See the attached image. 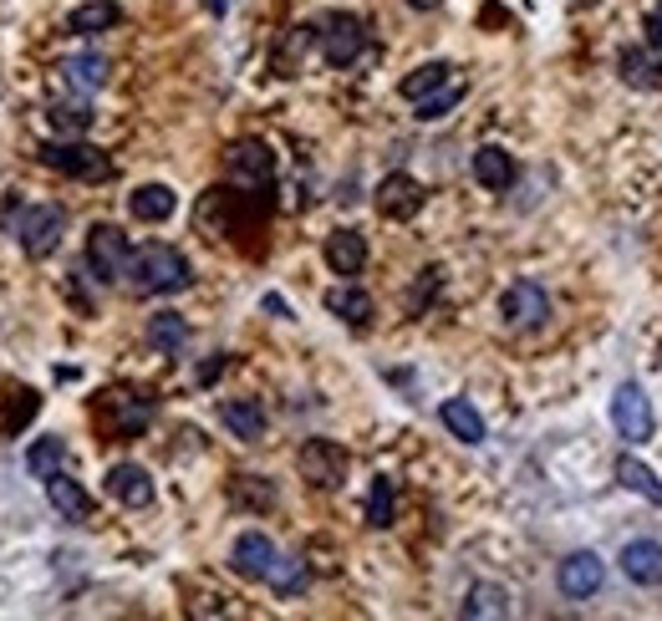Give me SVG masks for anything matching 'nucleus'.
Instances as JSON below:
<instances>
[{
	"mask_svg": "<svg viewBox=\"0 0 662 621\" xmlns=\"http://www.w3.org/2000/svg\"><path fill=\"white\" fill-rule=\"evenodd\" d=\"M438 418H444V428L454 433L458 443H484V418L470 397H448V403L438 407Z\"/></svg>",
	"mask_w": 662,
	"mask_h": 621,
	"instance_id": "obj_23",
	"label": "nucleus"
},
{
	"mask_svg": "<svg viewBox=\"0 0 662 621\" xmlns=\"http://www.w3.org/2000/svg\"><path fill=\"white\" fill-rule=\"evenodd\" d=\"M500 316H505L510 326H520V332H535V326H545V316H551V296H545L541 280H515V286L500 296Z\"/></svg>",
	"mask_w": 662,
	"mask_h": 621,
	"instance_id": "obj_8",
	"label": "nucleus"
},
{
	"mask_svg": "<svg viewBox=\"0 0 662 621\" xmlns=\"http://www.w3.org/2000/svg\"><path fill=\"white\" fill-rule=\"evenodd\" d=\"M112 407H118V418H112V433H118V438H132V433H144L148 418H154V397L112 393Z\"/></svg>",
	"mask_w": 662,
	"mask_h": 621,
	"instance_id": "obj_27",
	"label": "nucleus"
},
{
	"mask_svg": "<svg viewBox=\"0 0 662 621\" xmlns=\"http://www.w3.org/2000/svg\"><path fill=\"white\" fill-rule=\"evenodd\" d=\"M622 82L626 87H642V92H652V87L662 82V67L652 61V51H642V47H626L622 51Z\"/></svg>",
	"mask_w": 662,
	"mask_h": 621,
	"instance_id": "obj_31",
	"label": "nucleus"
},
{
	"mask_svg": "<svg viewBox=\"0 0 662 621\" xmlns=\"http://www.w3.org/2000/svg\"><path fill=\"white\" fill-rule=\"evenodd\" d=\"M367 51V26L357 21V16H332L326 21V31H322V57H326V67H352V61Z\"/></svg>",
	"mask_w": 662,
	"mask_h": 621,
	"instance_id": "obj_11",
	"label": "nucleus"
},
{
	"mask_svg": "<svg viewBox=\"0 0 662 621\" xmlns=\"http://www.w3.org/2000/svg\"><path fill=\"white\" fill-rule=\"evenodd\" d=\"M403 6H413V11H438L444 0H403Z\"/></svg>",
	"mask_w": 662,
	"mask_h": 621,
	"instance_id": "obj_39",
	"label": "nucleus"
},
{
	"mask_svg": "<svg viewBox=\"0 0 662 621\" xmlns=\"http://www.w3.org/2000/svg\"><path fill=\"white\" fill-rule=\"evenodd\" d=\"M128 235H122L118 225H92L87 229V270H92L97 286H112V280H122L128 275Z\"/></svg>",
	"mask_w": 662,
	"mask_h": 621,
	"instance_id": "obj_2",
	"label": "nucleus"
},
{
	"mask_svg": "<svg viewBox=\"0 0 662 621\" xmlns=\"http://www.w3.org/2000/svg\"><path fill=\"white\" fill-rule=\"evenodd\" d=\"M444 82H454V67H448V61H423L418 72H408V77H403V87H397V92L408 97V102H418V97L438 92Z\"/></svg>",
	"mask_w": 662,
	"mask_h": 621,
	"instance_id": "obj_29",
	"label": "nucleus"
},
{
	"mask_svg": "<svg viewBox=\"0 0 662 621\" xmlns=\"http://www.w3.org/2000/svg\"><path fill=\"white\" fill-rule=\"evenodd\" d=\"M326 310L362 332V326L373 322V296H367V290H357V286H337V290H326Z\"/></svg>",
	"mask_w": 662,
	"mask_h": 621,
	"instance_id": "obj_25",
	"label": "nucleus"
},
{
	"mask_svg": "<svg viewBox=\"0 0 662 621\" xmlns=\"http://www.w3.org/2000/svg\"><path fill=\"white\" fill-rule=\"evenodd\" d=\"M229 164V179L250 184V189H270V179H276V154H270V144H260V138H240V144L225 154Z\"/></svg>",
	"mask_w": 662,
	"mask_h": 621,
	"instance_id": "obj_10",
	"label": "nucleus"
},
{
	"mask_svg": "<svg viewBox=\"0 0 662 621\" xmlns=\"http://www.w3.org/2000/svg\"><path fill=\"white\" fill-rule=\"evenodd\" d=\"M458 102H464V82H444L438 87V92H428V97H418V102H413V108H418V118L423 122H438V118H448V112L458 108Z\"/></svg>",
	"mask_w": 662,
	"mask_h": 621,
	"instance_id": "obj_32",
	"label": "nucleus"
},
{
	"mask_svg": "<svg viewBox=\"0 0 662 621\" xmlns=\"http://www.w3.org/2000/svg\"><path fill=\"white\" fill-rule=\"evenodd\" d=\"M41 164L57 168V174H67V179H108L112 164L102 148L82 144V138H57V144L41 148Z\"/></svg>",
	"mask_w": 662,
	"mask_h": 621,
	"instance_id": "obj_4",
	"label": "nucleus"
},
{
	"mask_svg": "<svg viewBox=\"0 0 662 621\" xmlns=\"http://www.w3.org/2000/svg\"><path fill=\"white\" fill-rule=\"evenodd\" d=\"M280 565V550L270 535H260V530H245L240 540H235V550H229V571L245 575V581H270Z\"/></svg>",
	"mask_w": 662,
	"mask_h": 621,
	"instance_id": "obj_9",
	"label": "nucleus"
},
{
	"mask_svg": "<svg viewBox=\"0 0 662 621\" xmlns=\"http://www.w3.org/2000/svg\"><path fill=\"white\" fill-rule=\"evenodd\" d=\"M118 21H122V6H112V0H87V6H77V11L67 16V31H72V37H97V31H112Z\"/></svg>",
	"mask_w": 662,
	"mask_h": 621,
	"instance_id": "obj_24",
	"label": "nucleus"
},
{
	"mask_svg": "<svg viewBox=\"0 0 662 621\" xmlns=\"http://www.w3.org/2000/svg\"><path fill=\"white\" fill-rule=\"evenodd\" d=\"M458 617L470 621H494V617H510V591L494 581H480L470 585V597H464V607H458Z\"/></svg>",
	"mask_w": 662,
	"mask_h": 621,
	"instance_id": "obj_22",
	"label": "nucleus"
},
{
	"mask_svg": "<svg viewBox=\"0 0 662 621\" xmlns=\"http://www.w3.org/2000/svg\"><path fill=\"white\" fill-rule=\"evenodd\" d=\"M397 520V484L387 474L373 479V490H367V525L373 530H387Z\"/></svg>",
	"mask_w": 662,
	"mask_h": 621,
	"instance_id": "obj_30",
	"label": "nucleus"
},
{
	"mask_svg": "<svg viewBox=\"0 0 662 621\" xmlns=\"http://www.w3.org/2000/svg\"><path fill=\"white\" fill-rule=\"evenodd\" d=\"M296 469H302V479L312 490H337L342 479H347L352 459H347V448L332 438H306L302 454H296Z\"/></svg>",
	"mask_w": 662,
	"mask_h": 621,
	"instance_id": "obj_5",
	"label": "nucleus"
},
{
	"mask_svg": "<svg viewBox=\"0 0 662 621\" xmlns=\"http://www.w3.org/2000/svg\"><path fill=\"white\" fill-rule=\"evenodd\" d=\"M326 265H332V275H362V265H367V239L357 235V229H332L326 235Z\"/></svg>",
	"mask_w": 662,
	"mask_h": 621,
	"instance_id": "obj_18",
	"label": "nucleus"
},
{
	"mask_svg": "<svg viewBox=\"0 0 662 621\" xmlns=\"http://www.w3.org/2000/svg\"><path fill=\"white\" fill-rule=\"evenodd\" d=\"M47 122H51L57 132H67V138H77V132L92 128V112H87V102H51Z\"/></svg>",
	"mask_w": 662,
	"mask_h": 621,
	"instance_id": "obj_33",
	"label": "nucleus"
},
{
	"mask_svg": "<svg viewBox=\"0 0 662 621\" xmlns=\"http://www.w3.org/2000/svg\"><path fill=\"white\" fill-rule=\"evenodd\" d=\"M219 423H225L229 433L240 443H260L265 438V407L260 397H225L219 403Z\"/></svg>",
	"mask_w": 662,
	"mask_h": 621,
	"instance_id": "obj_15",
	"label": "nucleus"
},
{
	"mask_svg": "<svg viewBox=\"0 0 662 621\" xmlns=\"http://www.w3.org/2000/svg\"><path fill=\"white\" fill-rule=\"evenodd\" d=\"M199 6H205L209 16H229V6H235V0H199Z\"/></svg>",
	"mask_w": 662,
	"mask_h": 621,
	"instance_id": "obj_38",
	"label": "nucleus"
},
{
	"mask_svg": "<svg viewBox=\"0 0 662 621\" xmlns=\"http://www.w3.org/2000/svg\"><path fill=\"white\" fill-rule=\"evenodd\" d=\"M438 286H444V270H423V275H418V286H413V300H408V306H413V310H423L428 300L438 296Z\"/></svg>",
	"mask_w": 662,
	"mask_h": 621,
	"instance_id": "obj_36",
	"label": "nucleus"
},
{
	"mask_svg": "<svg viewBox=\"0 0 662 621\" xmlns=\"http://www.w3.org/2000/svg\"><path fill=\"white\" fill-rule=\"evenodd\" d=\"M174 209H179V194L169 184H138L128 194V215L144 225H164V219H174Z\"/></svg>",
	"mask_w": 662,
	"mask_h": 621,
	"instance_id": "obj_17",
	"label": "nucleus"
},
{
	"mask_svg": "<svg viewBox=\"0 0 662 621\" xmlns=\"http://www.w3.org/2000/svg\"><path fill=\"white\" fill-rule=\"evenodd\" d=\"M616 479H622V490L642 494L648 504H662V479L652 474V469L642 464L638 454H622V459H616Z\"/></svg>",
	"mask_w": 662,
	"mask_h": 621,
	"instance_id": "obj_26",
	"label": "nucleus"
},
{
	"mask_svg": "<svg viewBox=\"0 0 662 621\" xmlns=\"http://www.w3.org/2000/svg\"><path fill=\"white\" fill-rule=\"evenodd\" d=\"M108 494L118 504H128V510H148V504H154V479H148V469H138V464H112L108 469Z\"/></svg>",
	"mask_w": 662,
	"mask_h": 621,
	"instance_id": "obj_16",
	"label": "nucleus"
},
{
	"mask_svg": "<svg viewBox=\"0 0 662 621\" xmlns=\"http://www.w3.org/2000/svg\"><path fill=\"white\" fill-rule=\"evenodd\" d=\"M67 469V438H37L31 448H26V474H37V479H51Z\"/></svg>",
	"mask_w": 662,
	"mask_h": 621,
	"instance_id": "obj_28",
	"label": "nucleus"
},
{
	"mask_svg": "<svg viewBox=\"0 0 662 621\" xmlns=\"http://www.w3.org/2000/svg\"><path fill=\"white\" fill-rule=\"evenodd\" d=\"M474 179L484 184L490 194H505L510 184H515V158L505 154V148H494V144H484V148H474Z\"/></svg>",
	"mask_w": 662,
	"mask_h": 621,
	"instance_id": "obj_19",
	"label": "nucleus"
},
{
	"mask_svg": "<svg viewBox=\"0 0 662 621\" xmlns=\"http://www.w3.org/2000/svg\"><path fill=\"white\" fill-rule=\"evenodd\" d=\"M616 561H622V575L632 585H662V545L658 540H626Z\"/></svg>",
	"mask_w": 662,
	"mask_h": 621,
	"instance_id": "obj_14",
	"label": "nucleus"
},
{
	"mask_svg": "<svg viewBox=\"0 0 662 621\" xmlns=\"http://www.w3.org/2000/svg\"><path fill=\"white\" fill-rule=\"evenodd\" d=\"M612 423L626 443H648L658 433V418H652V397L642 393L638 383H622L612 397Z\"/></svg>",
	"mask_w": 662,
	"mask_h": 621,
	"instance_id": "obj_6",
	"label": "nucleus"
},
{
	"mask_svg": "<svg viewBox=\"0 0 662 621\" xmlns=\"http://www.w3.org/2000/svg\"><path fill=\"white\" fill-rule=\"evenodd\" d=\"M16 235H21V250L31 260H47V255H57L61 235H67V209L61 204H31V209H21Z\"/></svg>",
	"mask_w": 662,
	"mask_h": 621,
	"instance_id": "obj_3",
	"label": "nucleus"
},
{
	"mask_svg": "<svg viewBox=\"0 0 662 621\" xmlns=\"http://www.w3.org/2000/svg\"><path fill=\"white\" fill-rule=\"evenodd\" d=\"M61 77H67V87H72L77 97L97 92V87L108 82V57H97V51H77V57L61 61Z\"/></svg>",
	"mask_w": 662,
	"mask_h": 621,
	"instance_id": "obj_20",
	"label": "nucleus"
},
{
	"mask_svg": "<svg viewBox=\"0 0 662 621\" xmlns=\"http://www.w3.org/2000/svg\"><path fill=\"white\" fill-rule=\"evenodd\" d=\"M138 296H174V290H184L194 280L189 270V255L174 250V245H144V250H132L128 260V275H122Z\"/></svg>",
	"mask_w": 662,
	"mask_h": 621,
	"instance_id": "obj_1",
	"label": "nucleus"
},
{
	"mask_svg": "<svg viewBox=\"0 0 662 621\" xmlns=\"http://www.w3.org/2000/svg\"><path fill=\"white\" fill-rule=\"evenodd\" d=\"M270 585H276L280 597H296V591L306 585V565L290 561V555H280V565H276V575H270Z\"/></svg>",
	"mask_w": 662,
	"mask_h": 621,
	"instance_id": "obj_34",
	"label": "nucleus"
},
{
	"mask_svg": "<svg viewBox=\"0 0 662 621\" xmlns=\"http://www.w3.org/2000/svg\"><path fill=\"white\" fill-rule=\"evenodd\" d=\"M555 585H561V597H571V601H591L606 585V561L596 555V550H576V555L561 561Z\"/></svg>",
	"mask_w": 662,
	"mask_h": 621,
	"instance_id": "obj_7",
	"label": "nucleus"
},
{
	"mask_svg": "<svg viewBox=\"0 0 662 621\" xmlns=\"http://www.w3.org/2000/svg\"><path fill=\"white\" fill-rule=\"evenodd\" d=\"M423 184L413 179V174H387L383 184H377V215L383 219H413L423 209Z\"/></svg>",
	"mask_w": 662,
	"mask_h": 621,
	"instance_id": "obj_12",
	"label": "nucleus"
},
{
	"mask_svg": "<svg viewBox=\"0 0 662 621\" xmlns=\"http://www.w3.org/2000/svg\"><path fill=\"white\" fill-rule=\"evenodd\" d=\"M47 500H51V510H57L61 520H72V525H87V520H92V494H87L67 469L47 479Z\"/></svg>",
	"mask_w": 662,
	"mask_h": 621,
	"instance_id": "obj_13",
	"label": "nucleus"
},
{
	"mask_svg": "<svg viewBox=\"0 0 662 621\" xmlns=\"http://www.w3.org/2000/svg\"><path fill=\"white\" fill-rule=\"evenodd\" d=\"M648 41L662 51V0H658V6H652V16H648Z\"/></svg>",
	"mask_w": 662,
	"mask_h": 621,
	"instance_id": "obj_37",
	"label": "nucleus"
},
{
	"mask_svg": "<svg viewBox=\"0 0 662 621\" xmlns=\"http://www.w3.org/2000/svg\"><path fill=\"white\" fill-rule=\"evenodd\" d=\"M37 393H26V387H21V403H11V407H6V413H0V428H21V423H31V418H37Z\"/></svg>",
	"mask_w": 662,
	"mask_h": 621,
	"instance_id": "obj_35",
	"label": "nucleus"
},
{
	"mask_svg": "<svg viewBox=\"0 0 662 621\" xmlns=\"http://www.w3.org/2000/svg\"><path fill=\"white\" fill-rule=\"evenodd\" d=\"M148 347H158L164 357H179L189 347V322H184L179 310H158L148 316Z\"/></svg>",
	"mask_w": 662,
	"mask_h": 621,
	"instance_id": "obj_21",
	"label": "nucleus"
}]
</instances>
